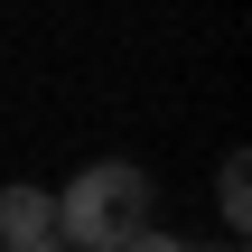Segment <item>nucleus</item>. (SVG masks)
Here are the masks:
<instances>
[{
    "label": "nucleus",
    "instance_id": "f257e3e1",
    "mask_svg": "<svg viewBox=\"0 0 252 252\" xmlns=\"http://www.w3.org/2000/svg\"><path fill=\"white\" fill-rule=\"evenodd\" d=\"M140 224H150V178L122 168V159H94V168L56 196V234L84 243V252H122Z\"/></svg>",
    "mask_w": 252,
    "mask_h": 252
},
{
    "label": "nucleus",
    "instance_id": "f03ea898",
    "mask_svg": "<svg viewBox=\"0 0 252 252\" xmlns=\"http://www.w3.org/2000/svg\"><path fill=\"white\" fill-rule=\"evenodd\" d=\"M56 234V196L47 187H0V243H37Z\"/></svg>",
    "mask_w": 252,
    "mask_h": 252
},
{
    "label": "nucleus",
    "instance_id": "7ed1b4c3",
    "mask_svg": "<svg viewBox=\"0 0 252 252\" xmlns=\"http://www.w3.org/2000/svg\"><path fill=\"white\" fill-rule=\"evenodd\" d=\"M215 206H224V224H252V159H243V150H224V178H215Z\"/></svg>",
    "mask_w": 252,
    "mask_h": 252
},
{
    "label": "nucleus",
    "instance_id": "20e7f679",
    "mask_svg": "<svg viewBox=\"0 0 252 252\" xmlns=\"http://www.w3.org/2000/svg\"><path fill=\"white\" fill-rule=\"evenodd\" d=\"M122 252H187V243H168V234H150V224H140V234H131Z\"/></svg>",
    "mask_w": 252,
    "mask_h": 252
},
{
    "label": "nucleus",
    "instance_id": "39448f33",
    "mask_svg": "<svg viewBox=\"0 0 252 252\" xmlns=\"http://www.w3.org/2000/svg\"><path fill=\"white\" fill-rule=\"evenodd\" d=\"M0 252H65V234H37V243H0Z\"/></svg>",
    "mask_w": 252,
    "mask_h": 252
},
{
    "label": "nucleus",
    "instance_id": "423d86ee",
    "mask_svg": "<svg viewBox=\"0 0 252 252\" xmlns=\"http://www.w3.org/2000/svg\"><path fill=\"white\" fill-rule=\"evenodd\" d=\"M224 252H243V243H224Z\"/></svg>",
    "mask_w": 252,
    "mask_h": 252
}]
</instances>
